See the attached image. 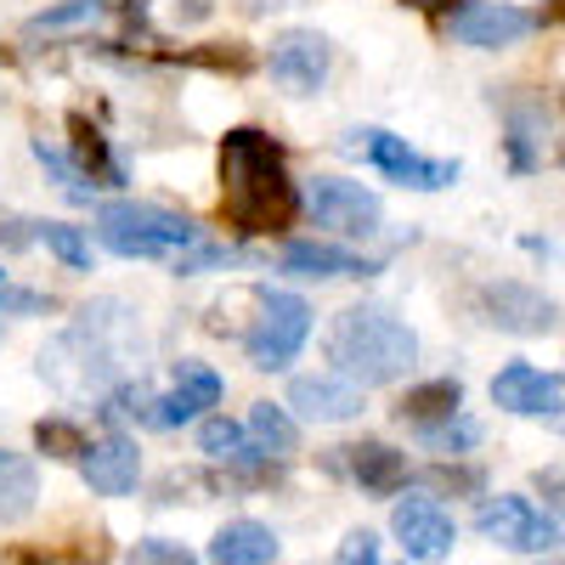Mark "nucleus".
<instances>
[{
  "instance_id": "obj_1",
  "label": "nucleus",
  "mask_w": 565,
  "mask_h": 565,
  "mask_svg": "<svg viewBox=\"0 0 565 565\" xmlns=\"http://www.w3.org/2000/svg\"><path fill=\"white\" fill-rule=\"evenodd\" d=\"M300 193L289 181V164H282V148L255 130L238 125L221 136V215L226 226H238L244 238H271L295 221Z\"/></svg>"
},
{
  "instance_id": "obj_2",
  "label": "nucleus",
  "mask_w": 565,
  "mask_h": 565,
  "mask_svg": "<svg viewBox=\"0 0 565 565\" xmlns=\"http://www.w3.org/2000/svg\"><path fill=\"white\" fill-rule=\"evenodd\" d=\"M328 356L340 362V373L351 385H396L402 373L418 362V340H413V328L396 311H385V306H351V311L334 317Z\"/></svg>"
},
{
  "instance_id": "obj_3",
  "label": "nucleus",
  "mask_w": 565,
  "mask_h": 565,
  "mask_svg": "<svg viewBox=\"0 0 565 565\" xmlns=\"http://www.w3.org/2000/svg\"><path fill=\"white\" fill-rule=\"evenodd\" d=\"M40 373L68 396L108 391V380L119 373V345L108 334V306H97V311L85 306V322L74 328V334H63L52 351H40Z\"/></svg>"
},
{
  "instance_id": "obj_4",
  "label": "nucleus",
  "mask_w": 565,
  "mask_h": 565,
  "mask_svg": "<svg viewBox=\"0 0 565 565\" xmlns=\"http://www.w3.org/2000/svg\"><path fill=\"white\" fill-rule=\"evenodd\" d=\"M97 238H103V249H114L125 260H170L199 238V226L159 204H103Z\"/></svg>"
},
{
  "instance_id": "obj_5",
  "label": "nucleus",
  "mask_w": 565,
  "mask_h": 565,
  "mask_svg": "<svg viewBox=\"0 0 565 565\" xmlns=\"http://www.w3.org/2000/svg\"><path fill=\"white\" fill-rule=\"evenodd\" d=\"M476 532L509 554H554L565 537H559V521L548 509H537L532 498H481L476 509Z\"/></svg>"
},
{
  "instance_id": "obj_6",
  "label": "nucleus",
  "mask_w": 565,
  "mask_h": 565,
  "mask_svg": "<svg viewBox=\"0 0 565 565\" xmlns=\"http://www.w3.org/2000/svg\"><path fill=\"white\" fill-rule=\"evenodd\" d=\"M345 148H351L356 159H367L385 181L413 186V193H441V186L458 181V164H447V159H424L418 148H407V141L391 136V130H351Z\"/></svg>"
},
{
  "instance_id": "obj_7",
  "label": "nucleus",
  "mask_w": 565,
  "mask_h": 565,
  "mask_svg": "<svg viewBox=\"0 0 565 565\" xmlns=\"http://www.w3.org/2000/svg\"><path fill=\"white\" fill-rule=\"evenodd\" d=\"M306 334H311V306H306L300 295L266 289V295H260V317H255V328H249L244 351H249V362H255L260 373H277V367H289V362L300 356Z\"/></svg>"
},
{
  "instance_id": "obj_8",
  "label": "nucleus",
  "mask_w": 565,
  "mask_h": 565,
  "mask_svg": "<svg viewBox=\"0 0 565 565\" xmlns=\"http://www.w3.org/2000/svg\"><path fill=\"white\" fill-rule=\"evenodd\" d=\"M306 215L334 232V238H367V232H380V199L367 193L362 181H340V175H317L306 186Z\"/></svg>"
},
{
  "instance_id": "obj_9",
  "label": "nucleus",
  "mask_w": 565,
  "mask_h": 565,
  "mask_svg": "<svg viewBox=\"0 0 565 565\" xmlns=\"http://www.w3.org/2000/svg\"><path fill=\"white\" fill-rule=\"evenodd\" d=\"M328 63H334V52H328V40L317 29H282L271 40L266 52V68L282 90H295V97H311V90L328 79Z\"/></svg>"
},
{
  "instance_id": "obj_10",
  "label": "nucleus",
  "mask_w": 565,
  "mask_h": 565,
  "mask_svg": "<svg viewBox=\"0 0 565 565\" xmlns=\"http://www.w3.org/2000/svg\"><path fill=\"white\" fill-rule=\"evenodd\" d=\"M481 311H487L492 328H503V334H521V340H537V334H548V328L559 322V306H554L543 289H532V282H514V277L492 282V289L481 295Z\"/></svg>"
},
{
  "instance_id": "obj_11",
  "label": "nucleus",
  "mask_w": 565,
  "mask_h": 565,
  "mask_svg": "<svg viewBox=\"0 0 565 565\" xmlns=\"http://www.w3.org/2000/svg\"><path fill=\"white\" fill-rule=\"evenodd\" d=\"M391 532H396L402 554H407V559H424V565L447 559V554H452V543H458L452 514H447L436 498H407V503H396Z\"/></svg>"
},
{
  "instance_id": "obj_12",
  "label": "nucleus",
  "mask_w": 565,
  "mask_h": 565,
  "mask_svg": "<svg viewBox=\"0 0 565 565\" xmlns=\"http://www.w3.org/2000/svg\"><path fill=\"white\" fill-rule=\"evenodd\" d=\"M492 402L503 413H514V418H559L565 391H559L554 373H543L532 362H509L498 380H492Z\"/></svg>"
},
{
  "instance_id": "obj_13",
  "label": "nucleus",
  "mask_w": 565,
  "mask_h": 565,
  "mask_svg": "<svg viewBox=\"0 0 565 565\" xmlns=\"http://www.w3.org/2000/svg\"><path fill=\"white\" fill-rule=\"evenodd\" d=\"M79 476H85V487L97 492V498H125V492H136L141 452H136V441H125V436H103V441L85 447Z\"/></svg>"
},
{
  "instance_id": "obj_14",
  "label": "nucleus",
  "mask_w": 565,
  "mask_h": 565,
  "mask_svg": "<svg viewBox=\"0 0 565 565\" xmlns=\"http://www.w3.org/2000/svg\"><path fill=\"white\" fill-rule=\"evenodd\" d=\"M532 29H537L532 12H521V7H498V0H487V7H463V12L452 18V34H458L463 45H476V52H503V45L526 40Z\"/></svg>"
},
{
  "instance_id": "obj_15",
  "label": "nucleus",
  "mask_w": 565,
  "mask_h": 565,
  "mask_svg": "<svg viewBox=\"0 0 565 565\" xmlns=\"http://www.w3.org/2000/svg\"><path fill=\"white\" fill-rule=\"evenodd\" d=\"M340 469L373 498H391V492H402L413 481L407 458L391 441H351V447H340Z\"/></svg>"
},
{
  "instance_id": "obj_16",
  "label": "nucleus",
  "mask_w": 565,
  "mask_h": 565,
  "mask_svg": "<svg viewBox=\"0 0 565 565\" xmlns=\"http://www.w3.org/2000/svg\"><path fill=\"white\" fill-rule=\"evenodd\" d=\"M289 407L311 424H345L362 413V385L334 380V373H306V380L289 385Z\"/></svg>"
},
{
  "instance_id": "obj_17",
  "label": "nucleus",
  "mask_w": 565,
  "mask_h": 565,
  "mask_svg": "<svg viewBox=\"0 0 565 565\" xmlns=\"http://www.w3.org/2000/svg\"><path fill=\"white\" fill-rule=\"evenodd\" d=\"M215 402H221V373L204 367V362H181V367H175V385L159 396V430L199 418V413L215 407Z\"/></svg>"
},
{
  "instance_id": "obj_18",
  "label": "nucleus",
  "mask_w": 565,
  "mask_h": 565,
  "mask_svg": "<svg viewBox=\"0 0 565 565\" xmlns=\"http://www.w3.org/2000/svg\"><path fill=\"white\" fill-rule=\"evenodd\" d=\"M68 141H74V164L90 186H125V164L114 159L108 136L90 125L85 114H68Z\"/></svg>"
},
{
  "instance_id": "obj_19",
  "label": "nucleus",
  "mask_w": 565,
  "mask_h": 565,
  "mask_svg": "<svg viewBox=\"0 0 565 565\" xmlns=\"http://www.w3.org/2000/svg\"><path fill=\"white\" fill-rule=\"evenodd\" d=\"M215 565H271L277 559V532L260 521H226L210 543Z\"/></svg>"
},
{
  "instance_id": "obj_20",
  "label": "nucleus",
  "mask_w": 565,
  "mask_h": 565,
  "mask_svg": "<svg viewBox=\"0 0 565 565\" xmlns=\"http://www.w3.org/2000/svg\"><path fill=\"white\" fill-rule=\"evenodd\" d=\"M282 271H295V277H373L380 266L362 260V255H345L334 244H289L282 249Z\"/></svg>"
},
{
  "instance_id": "obj_21",
  "label": "nucleus",
  "mask_w": 565,
  "mask_h": 565,
  "mask_svg": "<svg viewBox=\"0 0 565 565\" xmlns=\"http://www.w3.org/2000/svg\"><path fill=\"white\" fill-rule=\"evenodd\" d=\"M458 407H463V385H458V380H424V385H413V391L396 402V418L413 424V430H430V424L452 418Z\"/></svg>"
},
{
  "instance_id": "obj_22",
  "label": "nucleus",
  "mask_w": 565,
  "mask_h": 565,
  "mask_svg": "<svg viewBox=\"0 0 565 565\" xmlns=\"http://www.w3.org/2000/svg\"><path fill=\"white\" fill-rule=\"evenodd\" d=\"M34 498H40V476H34V463L0 447V526L23 521V514L34 509Z\"/></svg>"
},
{
  "instance_id": "obj_23",
  "label": "nucleus",
  "mask_w": 565,
  "mask_h": 565,
  "mask_svg": "<svg viewBox=\"0 0 565 565\" xmlns=\"http://www.w3.org/2000/svg\"><path fill=\"white\" fill-rule=\"evenodd\" d=\"M199 447L215 458V463H232V469H249L260 447H249V430L232 418H204L199 424Z\"/></svg>"
},
{
  "instance_id": "obj_24",
  "label": "nucleus",
  "mask_w": 565,
  "mask_h": 565,
  "mask_svg": "<svg viewBox=\"0 0 565 565\" xmlns=\"http://www.w3.org/2000/svg\"><path fill=\"white\" fill-rule=\"evenodd\" d=\"M249 436H255V447H260L266 458H289V452L300 447L295 418L282 413V407H271V402H255V407H249Z\"/></svg>"
},
{
  "instance_id": "obj_25",
  "label": "nucleus",
  "mask_w": 565,
  "mask_h": 565,
  "mask_svg": "<svg viewBox=\"0 0 565 565\" xmlns=\"http://www.w3.org/2000/svg\"><path fill=\"white\" fill-rule=\"evenodd\" d=\"M413 481L424 492H436V498H476V492H487V476L476 463H430V469H418Z\"/></svg>"
},
{
  "instance_id": "obj_26",
  "label": "nucleus",
  "mask_w": 565,
  "mask_h": 565,
  "mask_svg": "<svg viewBox=\"0 0 565 565\" xmlns=\"http://www.w3.org/2000/svg\"><path fill=\"white\" fill-rule=\"evenodd\" d=\"M418 441L430 447V452H469L481 441V424L476 418H463V413H452V418H441V424H430V430H418Z\"/></svg>"
},
{
  "instance_id": "obj_27",
  "label": "nucleus",
  "mask_w": 565,
  "mask_h": 565,
  "mask_svg": "<svg viewBox=\"0 0 565 565\" xmlns=\"http://www.w3.org/2000/svg\"><path fill=\"white\" fill-rule=\"evenodd\" d=\"M34 447L45 452V458H85V430L79 424H68V418H40L34 424Z\"/></svg>"
},
{
  "instance_id": "obj_28",
  "label": "nucleus",
  "mask_w": 565,
  "mask_h": 565,
  "mask_svg": "<svg viewBox=\"0 0 565 565\" xmlns=\"http://www.w3.org/2000/svg\"><path fill=\"white\" fill-rule=\"evenodd\" d=\"M34 238H40L45 249H52L63 266H74V271H85V266H90V244L79 238L74 226H63V221H34Z\"/></svg>"
},
{
  "instance_id": "obj_29",
  "label": "nucleus",
  "mask_w": 565,
  "mask_h": 565,
  "mask_svg": "<svg viewBox=\"0 0 565 565\" xmlns=\"http://www.w3.org/2000/svg\"><path fill=\"white\" fill-rule=\"evenodd\" d=\"M108 413L114 418H136V424H148V430H159V396L148 391V385H114L108 391Z\"/></svg>"
},
{
  "instance_id": "obj_30",
  "label": "nucleus",
  "mask_w": 565,
  "mask_h": 565,
  "mask_svg": "<svg viewBox=\"0 0 565 565\" xmlns=\"http://www.w3.org/2000/svg\"><path fill=\"white\" fill-rule=\"evenodd\" d=\"M181 63H199V68H215V74H249L255 57L244 52L238 40H221V45H193V52H181Z\"/></svg>"
},
{
  "instance_id": "obj_31",
  "label": "nucleus",
  "mask_w": 565,
  "mask_h": 565,
  "mask_svg": "<svg viewBox=\"0 0 565 565\" xmlns=\"http://www.w3.org/2000/svg\"><path fill=\"white\" fill-rule=\"evenodd\" d=\"M108 12V0H68V7H52V12H40L29 29L40 34V29H68V23H97Z\"/></svg>"
},
{
  "instance_id": "obj_32",
  "label": "nucleus",
  "mask_w": 565,
  "mask_h": 565,
  "mask_svg": "<svg viewBox=\"0 0 565 565\" xmlns=\"http://www.w3.org/2000/svg\"><path fill=\"white\" fill-rule=\"evenodd\" d=\"M125 565H199V554H193V548H181V543H170V537H148V543H136V548H130Z\"/></svg>"
},
{
  "instance_id": "obj_33",
  "label": "nucleus",
  "mask_w": 565,
  "mask_h": 565,
  "mask_svg": "<svg viewBox=\"0 0 565 565\" xmlns=\"http://www.w3.org/2000/svg\"><path fill=\"white\" fill-rule=\"evenodd\" d=\"M34 159H40L45 170H52V175L63 181V193H68V199H90V181H85V175H79V164H68L57 148H45V141H34Z\"/></svg>"
},
{
  "instance_id": "obj_34",
  "label": "nucleus",
  "mask_w": 565,
  "mask_h": 565,
  "mask_svg": "<svg viewBox=\"0 0 565 565\" xmlns=\"http://www.w3.org/2000/svg\"><path fill=\"white\" fill-rule=\"evenodd\" d=\"M532 487L543 492V509L554 514V521H565V463H543L532 476Z\"/></svg>"
},
{
  "instance_id": "obj_35",
  "label": "nucleus",
  "mask_w": 565,
  "mask_h": 565,
  "mask_svg": "<svg viewBox=\"0 0 565 565\" xmlns=\"http://www.w3.org/2000/svg\"><path fill=\"white\" fill-rule=\"evenodd\" d=\"M45 311H52V300H45V295L7 289V282H0V317H45Z\"/></svg>"
},
{
  "instance_id": "obj_36",
  "label": "nucleus",
  "mask_w": 565,
  "mask_h": 565,
  "mask_svg": "<svg viewBox=\"0 0 565 565\" xmlns=\"http://www.w3.org/2000/svg\"><path fill=\"white\" fill-rule=\"evenodd\" d=\"M12 565H63V559H57V554H40V548H23V543H18V548H12Z\"/></svg>"
},
{
  "instance_id": "obj_37",
  "label": "nucleus",
  "mask_w": 565,
  "mask_h": 565,
  "mask_svg": "<svg viewBox=\"0 0 565 565\" xmlns=\"http://www.w3.org/2000/svg\"><path fill=\"white\" fill-rule=\"evenodd\" d=\"M543 23H565V0H554V7L543 12Z\"/></svg>"
},
{
  "instance_id": "obj_38",
  "label": "nucleus",
  "mask_w": 565,
  "mask_h": 565,
  "mask_svg": "<svg viewBox=\"0 0 565 565\" xmlns=\"http://www.w3.org/2000/svg\"><path fill=\"white\" fill-rule=\"evenodd\" d=\"M407 7H418V12H436V7H447V0H407Z\"/></svg>"
}]
</instances>
